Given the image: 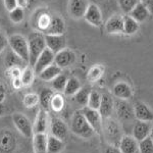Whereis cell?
I'll return each instance as SVG.
<instances>
[{"label":"cell","instance_id":"6da1fadb","mask_svg":"<svg viewBox=\"0 0 153 153\" xmlns=\"http://www.w3.org/2000/svg\"><path fill=\"white\" fill-rule=\"evenodd\" d=\"M71 130L78 137L86 140L91 139L96 134L94 129L90 126L82 111L74 113L71 120Z\"/></svg>","mask_w":153,"mask_h":153},{"label":"cell","instance_id":"7a4b0ae2","mask_svg":"<svg viewBox=\"0 0 153 153\" xmlns=\"http://www.w3.org/2000/svg\"><path fill=\"white\" fill-rule=\"evenodd\" d=\"M29 43V50H30V62L29 65L34 66L38 59L39 55L43 52V50L46 48L45 35L41 32L32 33L28 37Z\"/></svg>","mask_w":153,"mask_h":153},{"label":"cell","instance_id":"3957f363","mask_svg":"<svg viewBox=\"0 0 153 153\" xmlns=\"http://www.w3.org/2000/svg\"><path fill=\"white\" fill-rule=\"evenodd\" d=\"M8 45L10 49L18 56H19L26 63L30 62V50L28 39L19 34H14L8 38Z\"/></svg>","mask_w":153,"mask_h":153},{"label":"cell","instance_id":"277c9868","mask_svg":"<svg viewBox=\"0 0 153 153\" xmlns=\"http://www.w3.org/2000/svg\"><path fill=\"white\" fill-rule=\"evenodd\" d=\"M103 128H104V135L106 139H107V141L110 143V145L117 146V144H120L123 136L122 129H120V125L117 124V120L109 117L106 118V123L103 126Z\"/></svg>","mask_w":153,"mask_h":153},{"label":"cell","instance_id":"5b68a950","mask_svg":"<svg viewBox=\"0 0 153 153\" xmlns=\"http://www.w3.org/2000/svg\"><path fill=\"white\" fill-rule=\"evenodd\" d=\"M12 120H13L16 128L24 137L28 138V139L33 137L34 128L32 127L31 122L26 115L22 114V113H14L12 117Z\"/></svg>","mask_w":153,"mask_h":153},{"label":"cell","instance_id":"8992f818","mask_svg":"<svg viewBox=\"0 0 153 153\" xmlns=\"http://www.w3.org/2000/svg\"><path fill=\"white\" fill-rule=\"evenodd\" d=\"M82 112L85 115L86 120H88L90 126L94 129L96 134H101V131L103 129V125H102L103 118L101 117L99 110L93 109V108L86 106V107H83Z\"/></svg>","mask_w":153,"mask_h":153},{"label":"cell","instance_id":"52a82bcc","mask_svg":"<svg viewBox=\"0 0 153 153\" xmlns=\"http://www.w3.org/2000/svg\"><path fill=\"white\" fill-rule=\"evenodd\" d=\"M90 5L89 0H70L68 5V11L71 18L75 19H83Z\"/></svg>","mask_w":153,"mask_h":153},{"label":"cell","instance_id":"ba28073f","mask_svg":"<svg viewBox=\"0 0 153 153\" xmlns=\"http://www.w3.org/2000/svg\"><path fill=\"white\" fill-rule=\"evenodd\" d=\"M76 53L74 52L71 49L65 48L55 54L54 63H56L59 68H68V66L73 65L76 61Z\"/></svg>","mask_w":153,"mask_h":153},{"label":"cell","instance_id":"9c48e42d","mask_svg":"<svg viewBox=\"0 0 153 153\" xmlns=\"http://www.w3.org/2000/svg\"><path fill=\"white\" fill-rule=\"evenodd\" d=\"M54 59H55V53L52 52L50 49L46 47L43 50V52L39 55L35 65L33 66L35 73L39 75L44 68H46L47 66L54 63Z\"/></svg>","mask_w":153,"mask_h":153},{"label":"cell","instance_id":"30bf717a","mask_svg":"<svg viewBox=\"0 0 153 153\" xmlns=\"http://www.w3.org/2000/svg\"><path fill=\"white\" fill-rule=\"evenodd\" d=\"M44 35H45L46 47L55 54L66 48V39L65 35H47V34Z\"/></svg>","mask_w":153,"mask_h":153},{"label":"cell","instance_id":"8fae6325","mask_svg":"<svg viewBox=\"0 0 153 153\" xmlns=\"http://www.w3.org/2000/svg\"><path fill=\"white\" fill-rule=\"evenodd\" d=\"M115 109H117V117L120 120H131L135 117L134 113V106L127 102V100L118 99L115 103Z\"/></svg>","mask_w":153,"mask_h":153},{"label":"cell","instance_id":"7c38bea8","mask_svg":"<svg viewBox=\"0 0 153 153\" xmlns=\"http://www.w3.org/2000/svg\"><path fill=\"white\" fill-rule=\"evenodd\" d=\"M16 147V137L8 130L0 132V153H10Z\"/></svg>","mask_w":153,"mask_h":153},{"label":"cell","instance_id":"4fadbf2b","mask_svg":"<svg viewBox=\"0 0 153 153\" xmlns=\"http://www.w3.org/2000/svg\"><path fill=\"white\" fill-rule=\"evenodd\" d=\"M50 132L52 136L63 141L68 137V128L62 120L58 117H53L50 124Z\"/></svg>","mask_w":153,"mask_h":153},{"label":"cell","instance_id":"5bb4252c","mask_svg":"<svg viewBox=\"0 0 153 153\" xmlns=\"http://www.w3.org/2000/svg\"><path fill=\"white\" fill-rule=\"evenodd\" d=\"M84 19L87 23L94 27H100L102 25V13L98 5L94 3H90Z\"/></svg>","mask_w":153,"mask_h":153},{"label":"cell","instance_id":"9a60e30c","mask_svg":"<svg viewBox=\"0 0 153 153\" xmlns=\"http://www.w3.org/2000/svg\"><path fill=\"white\" fill-rule=\"evenodd\" d=\"M135 117L140 122L151 123L153 120V111L144 102H136L134 105Z\"/></svg>","mask_w":153,"mask_h":153},{"label":"cell","instance_id":"2e32d148","mask_svg":"<svg viewBox=\"0 0 153 153\" xmlns=\"http://www.w3.org/2000/svg\"><path fill=\"white\" fill-rule=\"evenodd\" d=\"M105 31L107 34H120L124 33V16H112L105 23Z\"/></svg>","mask_w":153,"mask_h":153},{"label":"cell","instance_id":"e0dca14e","mask_svg":"<svg viewBox=\"0 0 153 153\" xmlns=\"http://www.w3.org/2000/svg\"><path fill=\"white\" fill-rule=\"evenodd\" d=\"M118 148L122 153H140L139 141H137L133 136H123Z\"/></svg>","mask_w":153,"mask_h":153},{"label":"cell","instance_id":"ac0fdd59","mask_svg":"<svg viewBox=\"0 0 153 153\" xmlns=\"http://www.w3.org/2000/svg\"><path fill=\"white\" fill-rule=\"evenodd\" d=\"M65 32V23L60 16H52L48 28L44 32L47 35H63Z\"/></svg>","mask_w":153,"mask_h":153},{"label":"cell","instance_id":"d6986e66","mask_svg":"<svg viewBox=\"0 0 153 153\" xmlns=\"http://www.w3.org/2000/svg\"><path fill=\"white\" fill-rule=\"evenodd\" d=\"M112 94L117 99L128 100L133 96L132 87L126 82H118L113 86Z\"/></svg>","mask_w":153,"mask_h":153},{"label":"cell","instance_id":"ffe728a7","mask_svg":"<svg viewBox=\"0 0 153 153\" xmlns=\"http://www.w3.org/2000/svg\"><path fill=\"white\" fill-rule=\"evenodd\" d=\"M114 109V102H113L112 98L108 94L101 95V103L99 107V112L102 118H108L111 117L112 111Z\"/></svg>","mask_w":153,"mask_h":153},{"label":"cell","instance_id":"44dd1931","mask_svg":"<svg viewBox=\"0 0 153 153\" xmlns=\"http://www.w3.org/2000/svg\"><path fill=\"white\" fill-rule=\"evenodd\" d=\"M48 128V115L45 109H40L37 114L35 125H34V133L35 134H45Z\"/></svg>","mask_w":153,"mask_h":153},{"label":"cell","instance_id":"7402d4cb","mask_svg":"<svg viewBox=\"0 0 153 153\" xmlns=\"http://www.w3.org/2000/svg\"><path fill=\"white\" fill-rule=\"evenodd\" d=\"M151 127L152 126L150 125V123L138 120V123L134 126V129H133V137L137 141H141L145 138L149 137Z\"/></svg>","mask_w":153,"mask_h":153},{"label":"cell","instance_id":"603a6c76","mask_svg":"<svg viewBox=\"0 0 153 153\" xmlns=\"http://www.w3.org/2000/svg\"><path fill=\"white\" fill-rule=\"evenodd\" d=\"M129 14L134 19H136L139 24L145 22L150 16L147 7L145 6V4L143 3L142 1H140L139 3H138L137 5L132 9V11H131Z\"/></svg>","mask_w":153,"mask_h":153},{"label":"cell","instance_id":"cb8c5ba5","mask_svg":"<svg viewBox=\"0 0 153 153\" xmlns=\"http://www.w3.org/2000/svg\"><path fill=\"white\" fill-rule=\"evenodd\" d=\"M61 70H62V68H59L56 63H52L51 65L44 68V70L39 74V76H40V79L42 81L49 82V81H52L54 78H56L59 74H61Z\"/></svg>","mask_w":153,"mask_h":153},{"label":"cell","instance_id":"d4e9b609","mask_svg":"<svg viewBox=\"0 0 153 153\" xmlns=\"http://www.w3.org/2000/svg\"><path fill=\"white\" fill-rule=\"evenodd\" d=\"M48 137L46 134H35L33 137V145L35 153H47Z\"/></svg>","mask_w":153,"mask_h":153},{"label":"cell","instance_id":"484cf974","mask_svg":"<svg viewBox=\"0 0 153 153\" xmlns=\"http://www.w3.org/2000/svg\"><path fill=\"white\" fill-rule=\"evenodd\" d=\"M65 149V143L62 140L54 137V136H49L47 142V153H61Z\"/></svg>","mask_w":153,"mask_h":153},{"label":"cell","instance_id":"4316f807","mask_svg":"<svg viewBox=\"0 0 153 153\" xmlns=\"http://www.w3.org/2000/svg\"><path fill=\"white\" fill-rule=\"evenodd\" d=\"M139 30V23L134 19L130 14L124 16V34L126 35H134Z\"/></svg>","mask_w":153,"mask_h":153},{"label":"cell","instance_id":"83f0119b","mask_svg":"<svg viewBox=\"0 0 153 153\" xmlns=\"http://www.w3.org/2000/svg\"><path fill=\"white\" fill-rule=\"evenodd\" d=\"M54 95V92L51 89L45 88L43 90H41L40 94H39V102L42 106V108L45 110H48L50 108L51 100Z\"/></svg>","mask_w":153,"mask_h":153},{"label":"cell","instance_id":"f1b7e54d","mask_svg":"<svg viewBox=\"0 0 153 153\" xmlns=\"http://www.w3.org/2000/svg\"><path fill=\"white\" fill-rule=\"evenodd\" d=\"M82 88L81 86V83L80 81L78 80L76 78H70L66 82V85H65V95L66 96H73V95H76V92H78L80 89Z\"/></svg>","mask_w":153,"mask_h":153},{"label":"cell","instance_id":"f546056e","mask_svg":"<svg viewBox=\"0 0 153 153\" xmlns=\"http://www.w3.org/2000/svg\"><path fill=\"white\" fill-rule=\"evenodd\" d=\"M35 71L34 68L31 65H28L25 68V70L22 71V76H21V80L23 83V86L25 87H28V86L32 85L34 81V76H35Z\"/></svg>","mask_w":153,"mask_h":153},{"label":"cell","instance_id":"4dcf8cb0","mask_svg":"<svg viewBox=\"0 0 153 153\" xmlns=\"http://www.w3.org/2000/svg\"><path fill=\"white\" fill-rule=\"evenodd\" d=\"M90 92L87 88H81L80 90L76 92V94L75 95V100L80 106L82 107H86L88 105V101H89V96H90Z\"/></svg>","mask_w":153,"mask_h":153},{"label":"cell","instance_id":"1f68e13d","mask_svg":"<svg viewBox=\"0 0 153 153\" xmlns=\"http://www.w3.org/2000/svg\"><path fill=\"white\" fill-rule=\"evenodd\" d=\"M68 76L63 74H59V75L54 78L52 81H51V85H52V88L57 92H63L66 85V82H68Z\"/></svg>","mask_w":153,"mask_h":153},{"label":"cell","instance_id":"d6a6232c","mask_svg":"<svg viewBox=\"0 0 153 153\" xmlns=\"http://www.w3.org/2000/svg\"><path fill=\"white\" fill-rule=\"evenodd\" d=\"M65 98L61 94H54L51 100L50 108L55 112H60L65 108Z\"/></svg>","mask_w":153,"mask_h":153},{"label":"cell","instance_id":"836d02e7","mask_svg":"<svg viewBox=\"0 0 153 153\" xmlns=\"http://www.w3.org/2000/svg\"><path fill=\"white\" fill-rule=\"evenodd\" d=\"M100 103H101V95L96 90H92L90 92L87 106L90 108H93V109L98 110L100 107Z\"/></svg>","mask_w":153,"mask_h":153},{"label":"cell","instance_id":"e575fe53","mask_svg":"<svg viewBox=\"0 0 153 153\" xmlns=\"http://www.w3.org/2000/svg\"><path fill=\"white\" fill-rule=\"evenodd\" d=\"M103 71H104V68H103L100 65H96L94 66H92V68H90V71H89L88 75H87L88 80L92 83L96 82V81L99 80L100 76H102Z\"/></svg>","mask_w":153,"mask_h":153},{"label":"cell","instance_id":"d590c367","mask_svg":"<svg viewBox=\"0 0 153 153\" xmlns=\"http://www.w3.org/2000/svg\"><path fill=\"white\" fill-rule=\"evenodd\" d=\"M25 18V11L24 7L18 6L14 9H12L11 11H9V19H11L12 23L14 24H19L24 21Z\"/></svg>","mask_w":153,"mask_h":153},{"label":"cell","instance_id":"8d00e7d4","mask_svg":"<svg viewBox=\"0 0 153 153\" xmlns=\"http://www.w3.org/2000/svg\"><path fill=\"white\" fill-rule=\"evenodd\" d=\"M50 21H51V16L48 13H42L39 16L36 25H37V28H38V30L41 33H44L46 31V29L48 28L49 24H50Z\"/></svg>","mask_w":153,"mask_h":153},{"label":"cell","instance_id":"74e56055","mask_svg":"<svg viewBox=\"0 0 153 153\" xmlns=\"http://www.w3.org/2000/svg\"><path fill=\"white\" fill-rule=\"evenodd\" d=\"M140 153H153V140L150 137L139 141Z\"/></svg>","mask_w":153,"mask_h":153},{"label":"cell","instance_id":"f35d334b","mask_svg":"<svg viewBox=\"0 0 153 153\" xmlns=\"http://www.w3.org/2000/svg\"><path fill=\"white\" fill-rule=\"evenodd\" d=\"M24 105L28 108L35 107L39 104V95L36 93H29L24 97Z\"/></svg>","mask_w":153,"mask_h":153},{"label":"cell","instance_id":"ab89813d","mask_svg":"<svg viewBox=\"0 0 153 153\" xmlns=\"http://www.w3.org/2000/svg\"><path fill=\"white\" fill-rule=\"evenodd\" d=\"M140 2V0H118V4H120L122 10L125 13L129 14L132 9L137 5Z\"/></svg>","mask_w":153,"mask_h":153},{"label":"cell","instance_id":"60d3db41","mask_svg":"<svg viewBox=\"0 0 153 153\" xmlns=\"http://www.w3.org/2000/svg\"><path fill=\"white\" fill-rule=\"evenodd\" d=\"M22 62L24 63L25 61L19 56L16 55L12 50L10 53H8V56L5 58V63L8 68H14V66H16L18 65H21Z\"/></svg>","mask_w":153,"mask_h":153},{"label":"cell","instance_id":"b9f144b4","mask_svg":"<svg viewBox=\"0 0 153 153\" xmlns=\"http://www.w3.org/2000/svg\"><path fill=\"white\" fill-rule=\"evenodd\" d=\"M7 45H8V38L5 36L3 32L0 31V54L6 48Z\"/></svg>","mask_w":153,"mask_h":153},{"label":"cell","instance_id":"7bdbcfd3","mask_svg":"<svg viewBox=\"0 0 153 153\" xmlns=\"http://www.w3.org/2000/svg\"><path fill=\"white\" fill-rule=\"evenodd\" d=\"M4 1V6L8 11H11L12 9H14L16 7H18V1L16 0H3Z\"/></svg>","mask_w":153,"mask_h":153},{"label":"cell","instance_id":"ee69618b","mask_svg":"<svg viewBox=\"0 0 153 153\" xmlns=\"http://www.w3.org/2000/svg\"><path fill=\"white\" fill-rule=\"evenodd\" d=\"M102 153H122V152H120L118 146L117 147V146H114V145H109V146H107L103 150Z\"/></svg>","mask_w":153,"mask_h":153},{"label":"cell","instance_id":"f6af8a7d","mask_svg":"<svg viewBox=\"0 0 153 153\" xmlns=\"http://www.w3.org/2000/svg\"><path fill=\"white\" fill-rule=\"evenodd\" d=\"M142 2L145 4V6L147 7L149 13L151 14V16H153V0H144V1H142Z\"/></svg>","mask_w":153,"mask_h":153},{"label":"cell","instance_id":"bcb514c9","mask_svg":"<svg viewBox=\"0 0 153 153\" xmlns=\"http://www.w3.org/2000/svg\"><path fill=\"white\" fill-rule=\"evenodd\" d=\"M11 76L13 79L16 78H21L22 76V71L19 70L18 66H14V68H11Z\"/></svg>","mask_w":153,"mask_h":153},{"label":"cell","instance_id":"7dc6e473","mask_svg":"<svg viewBox=\"0 0 153 153\" xmlns=\"http://www.w3.org/2000/svg\"><path fill=\"white\" fill-rule=\"evenodd\" d=\"M23 86V83H22V80L21 78H16L13 79V87L16 88V89H19Z\"/></svg>","mask_w":153,"mask_h":153},{"label":"cell","instance_id":"c3c4849f","mask_svg":"<svg viewBox=\"0 0 153 153\" xmlns=\"http://www.w3.org/2000/svg\"><path fill=\"white\" fill-rule=\"evenodd\" d=\"M18 1V5L21 7H25L27 5V0H16Z\"/></svg>","mask_w":153,"mask_h":153},{"label":"cell","instance_id":"681fc988","mask_svg":"<svg viewBox=\"0 0 153 153\" xmlns=\"http://www.w3.org/2000/svg\"><path fill=\"white\" fill-rule=\"evenodd\" d=\"M4 112H5V108H4L3 104L0 102V117H2L4 114Z\"/></svg>","mask_w":153,"mask_h":153},{"label":"cell","instance_id":"f907efd6","mask_svg":"<svg viewBox=\"0 0 153 153\" xmlns=\"http://www.w3.org/2000/svg\"><path fill=\"white\" fill-rule=\"evenodd\" d=\"M149 137L151 138V139L153 140V126L151 127V131H150V135H149Z\"/></svg>","mask_w":153,"mask_h":153},{"label":"cell","instance_id":"816d5d0a","mask_svg":"<svg viewBox=\"0 0 153 153\" xmlns=\"http://www.w3.org/2000/svg\"><path fill=\"white\" fill-rule=\"evenodd\" d=\"M140 1H144V0H140Z\"/></svg>","mask_w":153,"mask_h":153}]
</instances>
